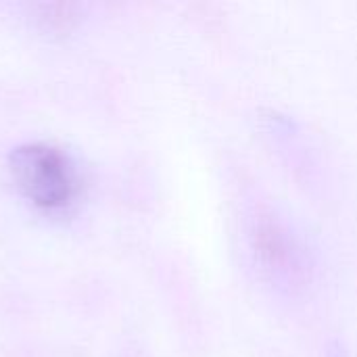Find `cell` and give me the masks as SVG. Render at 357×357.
<instances>
[{
	"label": "cell",
	"mask_w": 357,
	"mask_h": 357,
	"mask_svg": "<svg viewBox=\"0 0 357 357\" xmlns=\"http://www.w3.org/2000/svg\"><path fill=\"white\" fill-rule=\"evenodd\" d=\"M15 188L38 209H67L77 195V172L73 161L48 142H25L15 146L6 159Z\"/></svg>",
	"instance_id": "2"
},
{
	"label": "cell",
	"mask_w": 357,
	"mask_h": 357,
	"mask_svg": "<svg viewBox=\"0 0 357 357\" xmlns=\"http://www.w3.org/2000/svg\"><path fill=\"white\" fill-rule=\"evenodd\" d=\"M249 251L259 278L274 291L297 297L314 284V257L284 222L270 215L257 218L249 230Z\"/></svg>",
	"instance_id": "1"
},
{
	"label": "cell",
	"mask_w": 357,
	"mask_h": 357,
	"mask_svg": "<svg viewBox=\"0 0 357 357\" xmlns=\"http://www.w3.org/2000/svg\"><path fill=\"white\" fill-rule=\"evenodd\" d=\"M31 21L42 33H65L79 21V6L65 2H42L31 6Z\"/></svg>",
	"instance_id": "3"
},
{
	"label": "cell",
	"mask_w": 357,
	"mask_h": 357,
	"mask_svg": "<svg viewBox=\"0 0 357 357\" xmlns=\"http://www.w3.org/2000/svg\"><path fill=\"white\" fill-rule=\"evenodd\" d=\"M326 357H347V354H345V349H343L339 343H335V345H331V349H328Z\"/></svg>",
	"instance_id": "4"
}]
</instances>
